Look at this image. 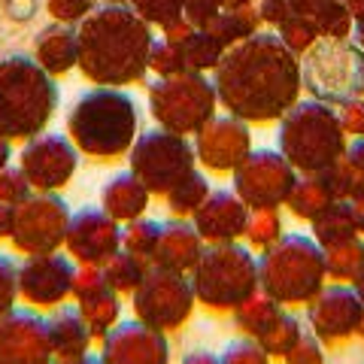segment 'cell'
<instances>
[{
    "label": "cell",
    "instance_id": "1",
    "mask_svg": "<svg viewBox=\"0 0 364 364\" xmlns=\"http://www.w3.org/2000/svg\"><path fill=\"white\" fill-rule=\"evenodd\" d=\"M219 95L240 119L270 122L298 97V67L273 40L234 52L219 70Z\"/></svg>",
    "mask_w": 364,
    "mask_h": 364
},
{
    "label": "cell",
    "instance_id": "2",
    "mask_svg": "<svg viewBox=\"0 0 364 364\" xmlns=\"http://www.w3.org/2000/svg\"><path fill=\"white\" fill-rule=\"evenodd\" d=\"M328 279L325 252L313 234L286 231L258 255L261 291L282 306H306Z\"/></svg>",
    "mask_w": 364,
    "mask_h": 364
},
{
    "label": "cell",
    "instance_id": "3",
    "mask_svg": "<svg viewBox=\"0 0 364 364\" xmlns=\"http://www.w3.org/2000/svg\"><path fill=\"white\" fill-rule=\"evenodd\" d=\"M67 128L79 152H85L95 161H116L134 146L136 104L134 97L116 88L88 91L73 107Z\"/></svg>",
    "mask_w": 364,
    "mask_h": 364
},
{
    "label": "cell",
    "instance_id": "4",
    "mask_svg": "<svg viewBox=\"0 0 364 364\" xmlns=\"http://www.w3.org/2000/svg\"><path fill=\"white\" fill-rule=\"evenodd\" d=\"M195 298L210 313H234L246 298L261 289L258 255L240 240L207 243L195 270L188 273Z\"/></svg>",
    "mask_w": 364,
    "mask_h": 364
},
{
    "label": "cell",
    "instance_id": "5",
    "mask_svg": "<svg viewBox=\"0 0 364 364\" xmlns=\"http://www.w3.org/2000/svg\"><path fill=\"white\" fill-rule=\"evenodd\" d=\"M58 91L37 64L25 58L0 61V136L28 140L52 119Z\"/></svg>",
    "mask_w": 364,
    "mask_h": 364
},
{
    "label": "cell",
    "instance_id": "6",
    "mask_svg": "<svg viewBox=\"0 0 364 364\" xmlns=\"http://www.w3.org/2000/svg\"><path fill=\"white\" fill-rule=\"evenodd\" d=\"M282 155L298 173H322L343 155V128L331 109L304 104L289 112L279 131Z\"/></svg>",
    "mask_w": 364,
    "mask_h": 364
},
{
    "label": "cell",
    "instance_id": "7",
    "mask_svg": "<svg viewBox=\"0 0 364 364\" xmlns=\"http://www.w3.org/2000/svg\"><path fill=\"white\" fill-rule=\"evenodd\" d=\"M134 316L158 331H176L191 318L198 306L195 286L188 273H176L167 267L149 264L143 282L134 289Z\"/></svg>",
    "mask_w": 364,
    "mask_h": 364
},
{
    "label": "cell",
    "instance_id": "8",
    "mask_svg": "<svg viewBox=\"0 0 364 364\" xmlns=\"http://www.w3.org/2000/svg\"><path fill=\"white\" fill-rule=\"evenodd\" d=\"M146 64V40L140 31L128 25H112V28H95L85 40L82 67L91 79L107 85L131 82L143 73Z\"/></svg>",
    "mask_w": 364,
    "mask_h": 364
},
{
    "label": "cell",
    "instance_id": "9",
    "mask_svg": "<svg viewBox=\"0 0 364 364\" xmlns=\"http://www.w3.org/2000/svg\"><path fill=\"white\" fill-rule=\"evenodd\" d=\"M131 170L152 195H167L182 176L195 170V149L182 134L149 131L131 146Z\"/></svg>",
    "mask_w": 364,
    "mask_h": 364
},
{
    "label": "cell",
    "instance_id": "10",
    "mask_svg": "<svg viewBox=\"0 0 364 364\" xmlns=\"http://www.w3.org/2000/svg\"><path fill=\"white\" fill-rule=\"evenodd\" d=\"M70 215V203L58 191H33L28 200H21L16 207V225L13 237H9L13 249L21 255H40L61 249Z\"/></svg>",
    "mask_w": 364,
    "mask_h": 364
},
{
    "label": "cell",
    "instance_id": "11",
    "mask_svg": "<svg viewBox=\"0 0 364 364\" xmlns=\"http://www.w3.org/2000/svg\"><path fill=\"white\" fill-rule=\"evenodd\" d=\"M298 170L279 152H249L234 170V191L249 210H279L286 207Z\"/></svg>",
    "mask_w": 364,
    "mask_h": 364
},
{
    "label": "cell",
    "instance_id": "12",
    "mask_svg": "<svg viewBox=\"0 0 364 364\" xmlns=\"http://www.w3.org/2000/svg\"><path fill=\"white\" fill-rule=\"evenodd\" d=\"M361 316L364 301L349 282H325L322 291L306 304V328L325 349L343 346L352 337H358Z\"/></svg>",
    "mask_w": 364,
    "mask_h": 364
},
{
    "label": "cell",
    "instance_id": "13",
    "mask_svg": "<svg viewBox=\"0 0 364 364\" xmlns=\"http://www.w3.org/2000/svg\"><path fill=\"white\" fill-rule=\"evenodd\" d=\"M76 261L55 249V252L25 255L18 261V298L33 310H55L73 298Z\"/></svg>",
    "mask_w": 364,
    "mask_h": 364
},
{
    "label": "cell",
    "instance_id": "14",
    "mask_svg": "<svg viewBox=\"0 0 364 364\" xmlns=\"http://www.w3.org/2000/svg\"><path fill=\"white\" fill-rule=\"evenodd\" d=\"M49 318L33 306H13L0 316V364H52Z\"/></svg>",
    "mask_w": 364,
    "mask_h": 364
},
{
    "label": "cell",
    "instance_id": "15",
    "mask_svg": "<svg viewBox=\"0 0 364 364\" xmlns=\"http://www.w3.org/2000/svg\"><path fill=\"white\" fill-rule=\"evenodd\" d=\"M122 249V222H116L104 207H82L70 215L64 237V252L76 264H100Z\"/></svg>",
    "mask_w": 364,
    "mask_h": 364
},
{
    "label": "cell",
    "instance_id": "16",
    "mask_svg": "<svg viewBox=\"0 0 364 364\" xmlns=\"http://www.w3.org/2000/svg\"><path fill=\"white\" fill-rule=\"evenodd\" d=\"M155 116L164 122L167 131L191 134L200 131L213 116L215 95L200 79H186V82H164L155 91Z\"/></svg>",
    "mask_w": 364,
    "mask_h": 364
},
{
    "label": "cell",
    "instance_id": "17",
    "mask_svg": "<svg viewBox=\"0 0 364 364\" xmlns=\"http://www.w3.org/2000/svg\"><path fill=\"white\" fill-rule=\"evenodd\" d=\"M100 361L104 364H170V340L164 331L131 318L119 322L100 340Z\"/></svg>",
    "mask_w": 364,
    "mask_h": 364
},
{
    "label": "cell",
    "instance_id": "18",
    "mask_svg": "<svg viewBox=\"0 0 364 364\" xmlns=\"http://www.w3.org/2000/svg\"><path fill=\"white\" fill-rule=\"evenodd\" d=\"M76 161V146L58 134L37 136L21 152V170L33 191H61L73 179Z\"/></svg>",
    "mask_w": 364,
    "mask_h": 364
},
{
    "label": "cell",
    "instance_id": "19",
    "mask_svg": "<svg viewBox=\"0 0 364 364\" xmlns=\"http://www.w3.org/2000/svg\"><path fill=\"white\" fill-rule=\"evenodd\" d=\"M249 210L240 195L231 188L210 191V198L200 203L198 213L191 215V225L198 228L203 243H231L240 240L249 225Z\"/></svg>",
    "mask_w": 364,
    "mask_h": 364
},
{
    "label": "cell",
    "instance_id": "20",
    "mask_svg": "<svg viewBox=\"0 0 364 364\" xmlns=\"http://www.w3.org/2000/svg\"><path fill=\"white\" fill-rule=\"evenodd\" d=\"M249 155V134L240 122L215 119L200 128L198 136V158L207 170L215 173H234Z\"/></svg>",
    "mask_w": 364,
    "mask_h": 364
},
{
    "label": "cell",
    "instance_id": "21",
    "mask_svg": "<svg viewBox=\"0 0 364 364\" xmlns=\"http://www.w3.org/2000/svg\"><path fill=\"white\" fill-rule=\"evenodd\" d=\"M203 249H207V243L198 234V228L191 225V219H176L173 215V219L161 222V234H158L149 264L176 270V273H191L200 261Z\"/></svg>",
    "mask_w": 364,
    "mask_h": 364
},
{
    "label": "cell",
    "instance_id": "22",
    "mask_svg": "<svg viewBox=\"0 0 364 364\" xmlns=\"http://www.w3.org/2000/svg\"><path fill=\"white\" fill-rule=\"evenodd\" d=\"M149 200H152V191L143 186V179L136 176L134 170H128V173H116L104 186V191H100V207L122 225L146 215Z\"/></svg>",
    "mask_w": 364,
    "mask_h": 364
},
{
    "label": "cell",
    "instance_id": "23",
    "mask_svg": "<svg viewBox=\"0 0 364 364\" xmlns=\"http://www.w3.org/2000/svg\"><path fill=\"white\" fill-rule=\"evenodd\" d=\"M49 337H52V349L55 358H79L91 352L95 334H91L88 322L79 313V306H55V313L49 316Z\"/></svg>",
    "mask_w": 364,
    "mask_h": 364
},
{
    "label": "cell",
    "instance_id": "24",
    "mask_svg": "<svg viewBox=\"0 0 364 364\" xmlns=\"http://www.w3.org/2000/svg\"><path fill=\"white\" fill-rule=\"evenodd\" d=\"M331 200H337V195H334V188H331V182H328L325 173H304V176H298V182H294L286 207L294 219L313 222Z\"/></svg>",
    "mask_w": 364,
    "mask_h": 364
},
{
    "label": "cell",
    "instance_id": "25",
    "mask_svg": "<svg viewBox=\"0 0 364 364\" xmlns=\"http://www.w3.org/2000/svg\"><path fill=\"white\" fill-rule=\"evenodd\" d=\"M310 225H313L316 243L322 249L334 246V243H343V240H352V237H361L358 228H355V219H352V203L346 198L331 200Z\"/></svg>",
    "mask_w": 364,
    "mask_h": 364
},
{
    "label": "cell",
    "instance_id": "26",
    "mask_svg": "<svg viewBox=\"0 0 364 364\" xmlns=\"http://www.w3.org/2000/svg\"><path fill=\"white\" fill-rule=\"evenodd\" d=\"M286 310V306L282 304H277L270 298V294H264V291H255L252 298H246L240 306H237V310L231 313V318H234V328L237 331H240L243 337H261L267 331V328L277 322V316Z\"/></svg>",
    "mask_w": 364,
    "mask_h": 364
},
{
    "label": "cell",
    "instance_id": "27",
    "mask_svg": "<svg viewBox=\"0 0 364 364\" xmlns=\"http://www.w3.org/2000/svg\"><path fill=\"white\" fill-rule=\"evenodd\" d=\"M76 306H79V313H82V318L88 322V328H91V334H95L97 343L122 322V294L112 291V289L100 291V294H95V298H88V301H79Z\"/></svg>",
    "mask_w": 364,
    "mask_h": 364
},
{
    "label": "cell",
    "instance_id": "28",
    "mask_svg": "<svg viewBox=\"0 0 364 364\" xmlns=\"http://www.w3.org/2000/svg\"><path fill=\"white\" fill-rule=\"evenodd\" d=\"M325 270L331 282H355V277L364 267V237H352V240L325 246Z\"/></svg>",
    "mask_w": 364,
    "mask_h": 364
},
{
    "label": "cell",
    "instance_id": "29",
    "mask_svg": "<svg viewBox=\"0 0 364 364\" xmlns=\"http://www.w3.org/2000/svg\"><path fill=\"white\" fill-rule=\"evenodd\" d=\"M210 179L198 173V170H191V173H186L173 188L167 191V210L170 215H176V219H191V215L198 213V207L203 200L210 198Z\"/></svg>",
    "mask_w": 364,
    "mask_h": 364
},
{
    "label": "cell",
    "instance_id": "30",
    "mask_svg": "<svg viewBox=\"0 0 364 364\" xmlns=\"http://www.w3.org/2000/svg\"><path fill=\"white\" fill-rule=\"evenodd\" d=\"M146 270H149V261L124 252V249H119L116 255H109V261H104V277L109 289L119 294H134V289L143 282Z\"/></svg>",
    "mask_w": 364,
    "mask_h": 364
},
{
    "label": "cell",
    "instance_id": "31",
    "mask_svg": "<svg viewBox=\"0 0 364 364\" xmlns=\"http://www.w3.org/2000/svg\"><path fill=\"white\" fill-rule=\"evenodd\" d=\"M304 337V322L301 316H294L291 310H282L277 316V322H273L264 334L258 337V343L264 346V352L270 358H286L291 346L298 343V340Z\"/></svg>",
    "mask_w": 364,
    "mask_h": 364
},
{
    "label": "cell",
    "instance_id": "32",
    "mask_svg": "<svg viewBox=\"0 0 364 364\" xmlns=\"http://www.w3.org/2000/svg\"><path fill=\"white\" fill-rule=\"evenodd\" d=\"M282 234H286V222H282L279 210H252L249 213V225H246V234H243L249 249L264 252V249H270Z\"/></svg>",
    "mask_w": 364,
    "mask_h": 364
},
{
    "label": "cell",
    "instance_id": "33",
    "mask_svg": "<svg viewBox=\"0 0 364 364\" xmlns=\"http://www.w3.org/2000/svg\"><path fill=\"white\" fill-rule=\"evenodd\" d=\"M158 234H161V222L158 219H134L128 225H122V249L131 255H140L149 261L155 252V243H158Z\"/></svg>",
    "mask_w": 364,
    "mask_h": 364
},
{
    "label": "cell",
    "instance_id": "34",
    "mask_svg": "<svg viewBox=\"0 0 364 364\" xmlns=\"http://www.w3.org/2000/svg\"><path fill=\"white\" fill-rule=\"evenodd\" d=\"M219 364H270V355L255 337H240L222 349Z\"/></svg>",
    "mask_w": 364,
    "mask_h": 364
},
{
    "label": "cell",
    "instance_id": "35",
    "mask_svg": "<svg viewBox=\"0 0 364 364\" xmlns=\"http://www.w3.org/2000/svg\"><path fill=\"white\" fill-rule=\"evenodd\" d=\"M31 195H33V186L28 182L25 170H21V167H9V164L0 170V200L18 207V203L28 200Z\"/></svg>",
    "mask_w": 364,
    "mask_h": 364
},
{
    "label": "cell",
    "instance_id": "36",
    "mask_svg": "<svg viewBox=\"0 0 364 364\" xmlns=\"http://www.w3.org/2000/svg\"><path fill=\"white\" fill-rule=\"evenodd\" d=\"M109 282L104 277V267L100 264H79L76 267V279H73V301H88L95 298V294L107 291Z\"/></svg>",
    "mask_w": 364,
    "mask_h": 364
},
{
    "label": "cell",
    "instance_id": "37",
    "mask_svg": "<svg viewBox=\"0 0 364 364\" xmlns=\"http://www.w3.org/2000/svg\"><path fill=\"white\" fill-rule=\"evenodd\" d=\"M18 301V264L13 255L0 252V316L9 313Z\"/></svg>",
    "mask_w": 364,
    "mask_h": 364
},
{
    "label": "cell",
    "instance_id": "38",
    "mask_svg": "<svg viewBox=\"0 0 364 364\" xmlns=\"http://www.w3.org/2000/svg\"><path fill=\"white\" fill-rule=\"evenodd\" d=\"M282 361L286 364H325V346L318 343V337L304 331V337L291 346V352Z\"/></svg>",
    "mask_w": 364,
    "mask_h": 364
},
{
    "label": "cell",
    "instance_id": "39",
    "mask_svg": "<svg viewBox=\"0 0 364 364\" xmlns=\"http://www.w3.org/2000/svg\"><path fill=\"white\" fill-rule=\"evenodd\" d=\"M13 225H16V207L0 200V240H9V237H13Z\"/></svg>",
    "mask_w": 364,
    "mask_h": 364
},
{
    "label": "cell",
    "instance_id": "40",
    "mask_svg": "<svg viewBox=\"0 0 364 364\" xmlns=\"http://www.w3.org/2000/svg\"><path fill=\"white\" fill-rule=\"evenodd\" d=\"M343 124H346V128H352V134H361L364 131V107L361 104H346Z\"/></svg>",
    "mask_w": 364,
    "mask_h": 364
},
{
    "label": "cell",
    "instance_id": "41",
    "mask_svg": "<svg viewBox=\"0 0 364 364\" xmlns=\"http://www.w3.org/2000/svg\"><path fill=\"white\" fill-rule=\"evenodd\" d=\"M343 161H346L352 170L364 173V140H355V143L349 146V149H343Z\"/></svg>",
    "mask_w": 364,
    "mask_h": 364
},
{
    "label": "cell",
    "instance_id": "42",
    "mask_svg": "<svg viewBox=\"0 0 364 364\" xmlns=\"http://www.w3.org/2000/svg\"><path fill=\"white\" fill-rule=\"evenodd\" d=\"M182 364H219V355H215V352H207V349H195L182 358Z\"/></svg>",
    "mask_w": 364,
    "mask_h": 364
},
{
    "label": "cell",
    "instance_id": "43",
    "mask_svg": "<svg viewBox=\"0 0 364 364\" xmlns=\"http://www.w3.org/2000/svg\"><path fill=\"white\" fill-rule=\"evenodd\" d=\"M52 364H104V361H100V355L85 352V355H79V358H55Z\"/></svg>",
    "mask_w": 364,
    "mask_h": 364
},
{
    "label": "cell",
    "instance_id": "44",
    "mask_svg": "<svg viewBox=\"0 0 364 364\" xmlns=\"http://www.w3.org/2000/svg\"><path fill=\"white\" fill-rule=\"evenodd\" d=\"M352 203V219H355L358 234L364 237V200H349Z\"/></svg>",
    "mask_w": 364,
    "mask_h": 364
},
{
    "label": "cell",
    "instance_id": "45",
    "mask_svg": "<svg viewBox=\"0 0 364 364\" xmlns=\"http://www.w3.org/2000/svg\"><path fill=\"white\" fill-rule=\"evenodd\" d=\"M9 164V140L6 136H0V170Z\"/></svg>",
    "mask_w": 364,
    "mask_h": 364
},
{
    "label": "cell",
    "instance_id": "46",
    "mask_svg": "<svg viewBox=\"0 0 364 364\" xmlns=\"http://www.w3.org/2000/svg\"><path fill=\"white\" fill-rule=\"evenodd\" d=\"M352 289H355V291H358V298L364 301V267H361V273L355 277V282H352Z\"/></svg>",
    "mask_w": 364,
    "mask_h": 364
},
{
    "label": "cell",
    "instance_id": "47",
    "mask_svg": "<svg viewBox=\"0 0 364 364\" xmlns=\"http://www.w3.org/2000/svg\"><path fill=\"white\" fill-rule=\"evenodd\" d=\"M358 340L364 343V316H361V325H358Z\"/></svg>",
    "mask_w": 364,
    "mask_h": 364
}]
</instances>
